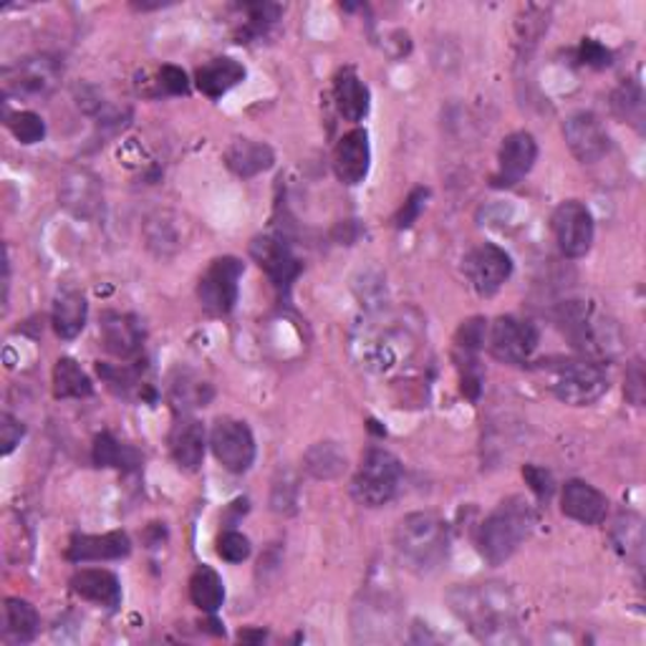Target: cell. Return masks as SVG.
Segmentation results:
<instances>
[{
    "mask_svg": "<svg viewBox=\"0 0 646 646\" xmlns=\"http://www.w3.org/2000/svg\"><path fill=\"white\" fill-rule=\"evenodd\" d=\"M453 611L482 642H508L515 629V607L501 584L457 586L449 591Z\"/></svg>",
    "mask_w": 646,
    "mask_h": 646,
    "instance_id": "6da1fadb",
    "label": "cell"
},
{
    "mask_svg": "<svg viewBox=\"0 0 646 646\" xmlns=\"http://www.w3.org/2000/svg\"><path fill=\"white\" fill-rule=\"evenodd\" d=\"M399 561L414 574H435L449 553V530L435 513H412L399 520L395 533Z\"/></svg>",
    "mask_w": 646,
    "mask_h": 646,
    "instance_id": "7a4b0ae2",
    "label": "cell"
},
{
    "mask_svg": "<svg viewBox=\"0 0 646 646\" xmlns=\"http://www.w3.org/2000/svg\"><path fill=\"white\" fill-rule=\"evenodd\" d=\"M536 513L522 497H508L488 515L478 533V551L490 566H501L533 533Z\"/></svg>",
    "mask_w": 646,
    "mask_h": 646,
    "instance_id": "3957f363",
    "label": "cell"
},
{
    "mask_svg": "<svg viewBox=\"0 0 646 646\" xmlns=\"http://www.w3.org/2000/svg\"><path fill=\"white\" fill-rule=\"evenodd\" d=\"M563 331H568L574 347L584 351L586 356L596 362L603 359H613L621 349V339L616 331V324L599 314L594 306H588L586 301H571L563 306Z\"/></svg>",
    "mask_w": 646,
    "mask_h": 646,
    "instance_id": "277c9868",
    "label": "cell"
},
{
    "mask_svg": "<svg viewBox=\"0 0 646 646\" xmlns=\"http://www.w3.org/2000/svg\"><path fill=\"white\" fill-rule=\"evenodd\" d=\"M399 482H402V462L387 449L372 447L364 455L354 482H351V495L359 505L379 508L397 495Z\"/></svg>",
    "mask_w": 646,
    "mask_h": 646,
    "instance_id": "5b68a950",
    "label": "cell"
},
{
    "mask_svg": "<svg viewBox=\"0 0 646 646\" xmlns=\"http://www.w3.org/2000/svg\"><path fill=\"white\" fill-rule=\"evenodd\" d=\"M553 395L563 404L588 407L609 391V376L594 362H563L553 374Z\"/></svg>",
    "mask_w": 646,
    "mask_h": 646,
    "instance_id": "8992f818",
    "label": "cell"
},
{
    "mask_svg": "<svg viewBox=\"0 0 646 646\" xmlns=\"http://www.w3.org/2000/svg\"><path fill=\"white\" fill-rule=\"evenodd\" d=\"M240 278H243V263L238 258L225 256V258L212 260L198 285V298L202 308L208 310L210 316L231 314L235 304H238Z\"/></svg>",
    "mask_w": 646,
    "mask_h": 646,
    "instance_id": "52a82bcc",
    "label": "cell"
},
{
    "mask_svg": "<svg viewBox=\"0 0 646 646\" xmlns=\"http://www.w3.org/2000/svg\"><path fill=\"white\" fill-rule=\"evenodd\" d=\"M212 455L225 470L243 475L256 462V437L250 427L238 420H218L210 435Z\"/></svg>",
    "mask_w": 646,
    "mask_h": 646,
    "instance_id": "ba28073f",
    "label": "cell"
},
{
    "mask_svg": "<svg viewBox=\"0 0 646 646\" xmlns=\"http://www.w3.org/2000/svg\"><path fill=\"white\" fill-rule=\"evenodd\" d=\"M555 243L566 258H584L594 245V218L584 202L566 200L551 218Z\"/></svg>",
    "mask_w": 646,
    "mask_h": 646,
    "instance_id": "9c48e42d",
    "label": "cell"
},
{
    "mask_svg": "<svg viewBox=\"0 0 646 646\" xmlns=\"http://www.w3.org/2000/svg\"><path fill=\"white\" fill-rule=\"evenodd\" d=\"M485 343L497 362L526 364L538 347V331L530 321H520L513 316H501L488 329Z\"/></svg>",
    "mask_w": 646,
    "mask_h": 646,
    "instance_id": "30bf717a",
    "label": "cell"
},
{
    "mask_svg": "<svg viewBox=\"0 0 646 646\" xmlns=\"http://www.w3.org/2000/svg\"><path fill=\"white\" fill-rule=\"evenodd\" d=\"M465 273H468L472 289L482 298L495 296L513 273V258L493 243H482L465 258Z\"/></svg>",
    "mask_w": 646,
    "mask_h": 646,
    "instance_id": "8fae6325",
    "label": "cell"
},
{
    "mask_svg": "<svg viewBox=\"0 0 646 646\" xmlns=\"http://www.w3.org/2000/svg\"><path fill=\"white\" fill-rule=\"evenodd\" d=\"M563 137L574 152V157L584 165H594L601 157H607L611 150V139L603 129L601 119L591 111H576L571 114L563 125Z\"/></svg>",
    "mask_w": 646,
    "mask_h": 646,
    "instance_id": "7c38bea8",
    "label": "cell"
},
{
    "mask_svg": "<svg viewBox=\"0 0 646 646\" xmlns=\"http://www.w3.org/2000/svg\"><path fill=\"white\" fill-rule=\"evenodd\" d=\"M250 256L271 278L281 293H289L301 273V260L293 256L291 245L275 235H260L250 243Z\"/></svg>",
    "mask_w": 646,
    "mask_h": 646,
    "instance_id": "4fadbf2b",
    "label": "cell"
},
{
    "mask_svg": "<svg viewBox=\"0 0 646 646\" xmlns=\"http://www.w3.org/2000/svg\"><path fill=\"white\" fill-rule=\"evenodd\" d=\"M61 63L51 56L21 61L19 67L5 71V92L23 96H48L61 81Z\"/></svg>",
    "mask_w": 646,
    "mask_h": 646,
    "instance_id": "5bb4252c",
    "label": "cell"
},
{
    "mask_svg": "<svg viewBox=\"0 0 646 646\" xmlns=\"http://www.w3.org/2000/svg\"><path fill=\"white\" fill-rule=\"evenodd\" d=\"M63 208L73 212L77 218L96 220L104 212V192L102 183L94 172L89 169H71L63 177L59 187Z\"/></svg>",
    "mask_w": 646,
    "mask_h": 646,
    "instance_id": "9a60e30c",
    "label": "cell"
},
{
    "mask_svg": "<svg viewBox=\"0 0 646 646\" xmlns=\"http://www.w3.org/2000/svg\"><path fill=\"white\" fill-rule=\"evenodd\" d=\"M372 165V146H369V134L364 129H351L349 134L339 139L337 150H333V172L341 179L343 185L354 187L364 183L366 175H369Z\"/></svg>",
    "mask_w": 646,
    "mask_h": 646,
    "instance_id": "2e32d148",
    "label": "cell"
},
{
    "mask_svg": "<svg viewBox=\"0 0 646 646\" xmlns=\"http://www.w3.org/2000/svg\"><path fill=\"white\" fill-rule=\"evenodd\" d=\"M538 160V142L533 134L528 132H515L510 137H505V142L501 146V154H497V162H501V169L493 183L497 187H513L518 185L522 177L533 169Z\"/></svg>",
    "mask_w": 646,
    "mask_h": 646,
    "instance_id": "e0dca14e",
    "label": "cell"
},
{
    "mask_svg": "<svg viewBox=\"0 0 646 646\" xmlns=\"http://www.w3.org/2000/svg\"><path fill=\"white\" fill-rule=\"evenodd\" d=\"M561 510L566 518L584 522V526H599L607 520L609 501L601 490L588 485V482L568 480L561 495Z\"/></svg>",
    "mask_w": 646,
    "mask_h": 646,
    "instance_id": "ac0fdd59",
    "label": "cell"
},
{
    "mask_svg": "<svg viewBox=\"0 0 646 646\" xmlns=\"http://www.w3.org/2000/svg\"><path fill=\"white\" fill-rule=\"evenodd\" d=\"M104 349L117 359H132L139 354L144 341V329L139 318L132 314H117V310H106L99 321Z\"/></svg>",
    "mask_w": 646,
    "mask_h": 646,
    "instance_id": "d6986e66",
    "label": "cell"
},
{
    "mask_svg": "<svg viewBox=\"0 0 646 646\" xmlns=\"http://www.w3.org/2000/svg\"><path fill=\"white\" fill-rule=\"evenodd\" d=\"M129 553H132V541L125 530H111L104 536H73L67 548V559L73 563L119 561Z\"/></svg>",
    "mask_w": 646,
    "mask_h": 646,
    "instance_id": "ffe728a7",
    "label": "cell"
},
{
    "mask_svg": "<svg viewBox=\"0 0 646 646\" xmlns=\"http://www.w3.org/2000/svg\"><path fill=\"white\" fill-rule=\"evenodd\" d=\"M169 453L183 470H198L204 457V427L192 416H179L169 432Z\"/></svg>",
    "mask_w": 646,
    "mask_h": 646,
    "instance_id": "44dd1931",
    "label": "cell"
},
{
    "mask_svg": "<svg viewBox=\"0 0 646 646\" xmlns=\"http://www.w3.org/2000/svg\"><path fill=\"white\" fill-rule=\"evenodd\" d=\"M71 588L81 599L99 603L106 609H117L121 603L119 578L104 568H84L71 578Z\"/></svg>",
    "mask_w": 646,
    "mask_h": 646,
    "instance_id": "7402d4cb",
    "label": "cell"
},
{
    "mask_svg": "<svg viewBox=\"0 0 646 646\" xmlns=\"http://www.w3.org/2000/svg\"><path fill=\"white\" fill-rule=\"evenodd\" d=\"M273 162L275 154L271 146L263 142H252V139H235L225 152V165L243 179L268 172L273 167Z\"/></svg>",
    "mask_w": 646,
    "mask_h": 646,
    "instance_id": "603a6c76",
    "label": "cell"
},
{
    "mask_svg": "<svg viewBox=\"0 0 646 646\" xmlns=\"http://www.w3.org/2000/svg\"><path fill=\"white\" fill-rule=\"evenodd\" d=\"M333 99L347 121H362L369 114V89L356 77L354 69H343L333 81Z\"/></svg>",
    "mask_w": 646,
    "mask_h": 646,
    "instance_id": "cb8c5ba5",
    "label": "cell"
},
{
    "mask_svg": "<svg viewBox=\"0 0 646 646\" xmlns=\"http://www.w3.org/2000/svg\"><path fill=\"white\" fill-rule=\"evenodd\" d=\"M198 89L210 96V99H220V96L231 92L233 86H238L245 79V67L235 59H212L210 63H204L202 69H198Z\"/></svg>",
    "mask_w": 646,
    "mask_h": 646,
    "instance_id": "d4e9b609",
    "label": "cell"
},
{
    "mask_svg": "<svg viewBox=\"0 0 646 646\" xmlns=\"http://www.w3.org/2000/svg\"><path fill=\"white\" fill-rule=\"evenodd\" d=\"M86 314H89V304L84 298V293L79 291H61L56 296L54 304V331L59 333V339H77L86 326Z\"/></svg>",
    "mask_w": 646,
    "mask_h": 646,
    "instance_id": "484cf974",
    "label": "cell"
},
{
    "mask_svg": "<svg viewBox=\"0 0 646 646\" xmlns=\"http://www.w3.org/2000/svg\"><path fill=\"white\" fill-rule=\"evenodd\" d=\"M347 455L337 443H318L304 455V468L316 480H337L347 472Z\"/></svg>",
    "mask_w": 646,
    "mask_h": 646,
    "instance_id": "4316f807",
    "label": "cell"
},
{
    "mask_svg": "<svg viewBox=\"0 0 646 646\" xmlns=\"http://www.w3.org/2000/svg\"><path fill=\"white\" fill-rule=\"evenodd\" d=\"M94 391V384L89 379L86 372L73 362V359L63 356L54 366V397L56 399H81L89 397Z\"/></svg>",
    "mask_w": 646,
    "mask_h": 646,
    "instance_id": "83f0119b",
    "label": "cell"
},
{
    "mask_svg": "<svg viewBox=\"0 0 646 646\" xmlns=\"http://www.w3.org/2000/svg\"><path fill=\"white\" fill-rule=\"evenodd\" d=\"M613 548L624 555L626 561L642 563V551H644V522L639 515L634 513H621L616 520H613L611 530Z\"/></svg>",
    "mask_w": 646,
    "mask_h": 646,
    "instance_id": "f1b7e54d",
    "label": "cell"
},
{
    "mask_svg": "<svg viewBox=\"0 0 646 646\" xmlns=\"http://www.w3.org/2000/svg\"><path fill=\"white\" fill-rule=\"evenodd\" d=\"M190 599L204 613H215L223 607L225 586L223 578L218 576V571H212L210 566L195 571V576L190 578Z\"/></svg>",
    "mask_w": 646,
    "mask_h": 646,
    "instance_id": "f546056e",
    "label": "cell"
},
{
    "mask_svg": "<svg viewBox=\"0 0 646 646\" xmlns=\"http://www.w3.org/2000/svg\"><path fill=\"white\" fill-rule=\"evenodd\" d=\"M40 626L38 611L23 599L5 601V636L15 642H31Z\"/></svg>",
    "mask_w": 646,
    "mask_h": 646,
    "instance_id": "4dcf8cb0",
    "label": "cell"
},
{
    "mask_svg": "<svg viewBox=\"0 0 646 646\" xmlns=\"http://www.w3.org/2000/svg\"><path fill=\"white\" fill-rule=\"evenodd\" d=\"M94 462L99 465V468L134 470L137 465L142 462V457H139L134 447L121 445L109 435V432H104V435L94 439Z\"/></svg>",
    "mask_w": 646,
    "mask_h": 646,
    "instance_id": "1f68e13d",
    "label": "cell"
},
{
    "mask_svg": "<svg viewBox=\"0 0 646 646\" xmlns=\"http://www.w3.org/2000/svg\"><path fill=\"white\" fill-rule=\"evenodd\" d=\"M611 106L621 119L642 129V125H644V92H642L639 81L632 79V81H626V84H621L616 89V94H613Z\"/></svg>",
    "mask_w": 646,
    "mask_h": 646,
    "instance_id": "d6a6232c",
    "label": "cell"
},
{
    "mask_svg": "<svg viewBox=\"0 0 646 646\" xmlns=\"http://www.w3.org/2000/svg\"><path fill=\"white\" fill-rule=\"evenodd\" d=\"M5 125L21 144H36L46 137V125L36 111H15L5 119Z\"/></svg>",
    "mask_w": 646,
    "mask_h": 646,
    "instance_id": "836d02e7",
    "label": "cell"
},
{
    "mask_svg": "<svg viewBox=\"0 0 646 646\" xmlns=\"http://www.w3.org/2000/svg\"><path fill=\"white\" fill-rule=\"evenodd\" d=\"M245 13H248V23H245L240 38H258L263 36L278 19H281V5L252 3V5H245Z\"/></svg>",
    "mask_w": 646,
    "mask_h": 646,
    "instance_id": "e575fe53",
    "label": "cell"
},
{
    "mask_svg": "<svg viewBox=\"0 0 646 646\" xmlns=\"http://www.w3.org/2000/svg\"><path fill=\"white\" fill-rule=\"evenodd\" d=\"M218 555L227 563H243L250 555V541L238 530H225L218 538Z\"/></svg>",
    "mask_w": 646,
    "mask_h": 646,
    "instance_id": "d590c367",
    "label": "cell"
},
{
    "mask_svg": "<svg viewBox=\"0 0 646 646\" xmlns=\"http://www.w3.org/2000/svg\"><path fill=\"white\" fill-rule=\"evenodd\" d=\"M427 198H430L427 187H416V190H412V195H409L407 202L402 204V210L397 212L395 227H399V231L412 227L416 223V218H420V212L424 210V202H427Z\"/></svg>",
    "mask_w": 646,
    "mask_h": 646,
    "instance_id": "8d00e7d4",
    "label": "cell"
},
{
    "mask_svg": "<svg viewBox=\"0 0 646 646\" xmlns=\"http://www.w3.org/2000/svg\"><path fill=\"white\" fill-rule=\"evenodd\" d=\"M578 61L591 69H607L611 67V51L603 44H599V40L584 38L578 46Z\"/></svg>",
    "mask_w": 646,
    "mask_h": 646,
    "instance_id": "74e56055",
    "label": "cell"
},
{
    "mask_svg": "<svg viewBox=\"0 0 646 646\" xmlns=\"http://www.w3.org/2000/svg\"><path fill=\"white\" fill-rule=\"evenodd\" d=\"M146 233H150V245L157 248L160 256H167V245H172V250H177L179 238L172 233V223H167V220H152Z\"/></svg>",
    "mask_w": 646,
    "mask_h": 646,
    "instance_id": "f35d334b",
    "label": "cell"
},
{
    "mask_svg": "<svg viewBox=\"0 0 646 646\" xmlns=\"http://www.w3.org/2000/svg\"><path fill=\"white\" fill-rule=\"evenodd\" d=\"M522 478L528 480L530 490H533L541 501H548V497L553 495V475L545 468H538V465H526V468H522Z\"/></svg>",
    "mask_w": 646,
    "mask_h": 646,
    "instance_id": "ab89813d",
    "label": "cell"
},
{
    "mask_svg": "<svg viewBox=\"0 0 646 646\" xmlns=\"http://www.w3.org/2000/svg\"><path fill=\"white\" fill-rule=\"evenodd\" d=\"M23 424L11 414H0V445H3V455H11L15 445H21L23 437Z\"/></svg>",
    "mask_w": 646,
    "mask_h": 646,
    "instance_id": "60d3db41",
    "label": "cell"
},
{
    "mask_svg": "<svg viewBox=\"0 0 646 646\" xmlns=\"http://www.w3.org/2000/svg\"><path fill=\"white\" fill-rule=\"evenodd\" d=\"M160 86L165 89L167 94H187L190 92V81H187V73L179 67H162L160 69Z\"/></svg>",
    "mask_w": 646,
    "mask_h": 646,
    "instance_id": "b9f144b4",
    "label": "cell"
},
{
    "mask_svg": "<svg viewBox=\"0 0 646 646\" xmlns=\"http://www.w3.org/2000/svg\"><path fill=\"white\" fill-rule=\"evenodd\" d=\"M626 397L634 404H644V366L642 362H634L632 369L626 372Z\"/></svg>",
    "mask_w": 646,
    "mask_h": 646,
    "instance_id": "7bdbcfd3",
    "label": "cell"
},
{
    "mask_svg": "<svg viewBox=\"0 0 646 646\" xmlns=\"http://www.w3.org/2000/svg\"><path fill=\"white\" fill-rule=\"evenodd\" d=\"M266 632H240V642H263Z\"/></svg>",
    "mask_w": 646,
    "mask_h": 646,
    "instance_id": "ee69618b",
    "label": "cell"
}]
</instances>
